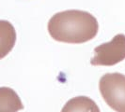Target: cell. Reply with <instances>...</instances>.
<instances>
[{
    "mask_svg": "<svg viewBox=\"0 0 125 112\" xmlns=\"http://www.w3.org/2000/svg\"><path fill=\"white\" fill-rule=\"evenodd\" d=\"M97 19L88 11L70 9L57 12L48 22V32L55 40L81 44L93 39L98 34Z\"/></svg>",
    "mask_w": 125,
    "mask_h": 112,
    "instance_id": "6da1fadb",
    "label": "cell"
},
{
    "mask_svg": "<svg viewBox=\"0 0 125 112\" xmlns=\"http://www.w3.org/2000/svg\"><path fill=\"white\" fill-rule=\"evenodd\" d=\"M25 107L18 93L9 87H0V112H18Z\"/></svg>",
    "mask_w": 125,
    "mask_h": 112,
    "instance_id": "5b68a950",
    "label": "cell"
},
{
    "mask_svg": "<svg viewBox=\"0 0 125 112\" xmlns=\"http://www.w3.org/2000/svg\"><path fill=\"white\" fill-rule=\"evenodd\" d=\"M125 59V35L118 34L110 41L101 44L94 49V56L90 60L92 65L111 66Z\"/></svg>",
    "mask_w": 125,
    "mask_h": 112,
    "instance_id": "3957f363",
    "label": "cell"
},
{
    "mask_svg": "<svg viewBox=\"0 0 125 112\" xmlns=\"http://www.w3.org/2000/svg\"><path fill=\"white\" fill-rule=\"evenodd\" d=\"M100 93L108 106L116 112H125V75L107 73L99 81Z\"/></svg>",
    "mask_w": 125,
    "mask_h": 112,
    "instance_id": "7a4b0ae2",
    "label": "cell"
},
{
    "mask_svg": "<svg viewBox=\"0 0 125 112\" xmlns=\"http://www.w3.org/2000/svg\"><path fill=\"white\" fill-rule=\"evenodd\" d=\"M61 112H101L95 101L88 96H76L70 99Z\"/></svg>",
    "mask_w": 125,
    "mask_h": 112,
    "instance_id": "8992f818",
    "label": "cell"
},
{
    "mask_svg": "<svg viewBox=\"0 0 125 112\" xmlns=\"http://www.w3.org/2000/svg\"><path fill=\"white\" fill-rule=\"evenodd\" d=\"M16 43L15 28L9 21L0 20V60L5 58Z\"/></svg>",
    "mask_w": 125,
    "mask_h": 112,
    "instance_id": "277c9868",
    "label": "cell"
}]
</instances>
